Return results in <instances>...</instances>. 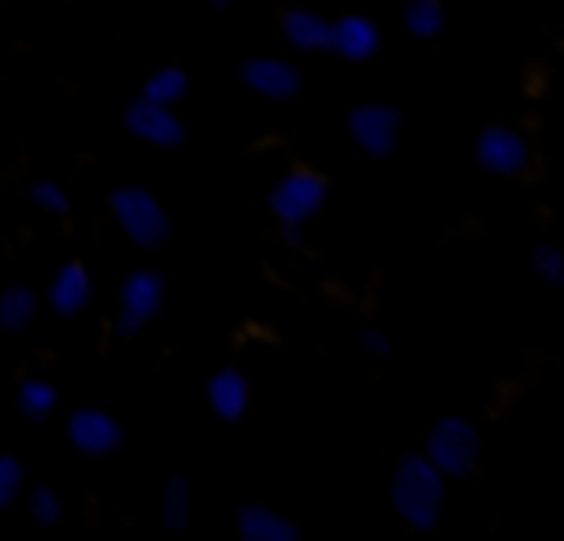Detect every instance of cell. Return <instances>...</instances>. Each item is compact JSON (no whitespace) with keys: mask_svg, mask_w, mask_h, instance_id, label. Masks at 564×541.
Here are the masks:
<instances>
[{"mask_svg":"<svg viewBox=\"0 0 564 541\" xmlns=\"http://www.w3.org/2000/svg\"><path fill=\"white\" fill-rule=\"evenodd\" d=\"M112 212L131 242L147 246V250H158V246L170 242V216H165V208L158 204V196L147 193V188H139V185L116 188Z\"/></svg>","mask_w":564,"mask_h":541,"instance_id":"3","label":"cell"},{"mask_svg":"<svg viewBox=\"0 0 564 541\" xmlns=\"http://www.w3.org/2000/svg\"><path fill=\"white\" fill-rule=\"evenodd\" d=\"M242 82L265 100H292L300 93L296 66L281 58H250L242 62Z\"/></svg>","mask_w":564,"mask_h":541,"instance_id":"10","label":"cell"},{"mask_svg":"<svg viewBox=\"0 0 564 541\" xmlns=\"http://www.w3.org/2000/svg\"><path fill=\"white\" fill-rule=\"evenodd\" d=\"M208 4H216V8H227V4H230V0H208Z\"/></svg>","mask_w":564,"mask_h":541,"instance_id":"27","label":"cell"},{"mask_svg":"<svg viewBox=\"0 0 564 541\" xmlns=\"http://www.w3.org/2000/svg\"><path fill=\"white\" fill-rule=\"evenodd\" d=\"M327 204V181L312 170H296L273 188L269 208L281 223H307Z\"/></svg>","mask_w":564,"mask_h":541,"instance_id":"4","label":"cell"},{"mask_svg":"<svg viewBox=\"0 0 564 541\" xmlns=\"http://www.w3.org/2000/svg\"><path fill=\"white\" fill-rule=\"evenodd\" d=\"M127 131L139 134L142 142H154V147H165V150L185 142V127H181V119L170 111V105H154V100H147V97L127 108Z\"/></svg>","mask_w":564,"mask_h":541,"instance_id":"8","label":"cell"},{"mask_svg":"<svg viewBox=\"0 0 564 541\" xmlns=\"http://www.w3.org/2000/svg\"><path fill=\"white\" fill-rule=\"evenodd\" d=\"M361 346H365V349H372V354H380V357L392 354V342H388L380 331H365V334H361Z\"/></svg>","mask_w":564,"mask_h":541,"instance_id":"25","label":"cell"},{"mask_svg":"<svg viewBox=\"0 0 564 541\" xmlns=\"http://www.w3.org/2000/svg\"><path fill=\"white\" fill-rule=\"evenodd\" d=\"M188 511H193V488H188L185 476H173L170 488H165V511L162 522L170 530H185L188 527Z\"/></svg>","mask_w":564,"mask_h":541,"instance_id":"20","label":"cell"},{"mask_svg":"<svg viewBox=\"0 0 564 541\" xmlns=\"http://www.w3.org/2000/svg\"><path fill=\"white\" fill-rule=\"evenodd\" d=\"M330 51L341 54L346 62H369L380 51V31L365 15H341L330 23Z\"/></svg>","mask_w":564,"mask_h":541,"instance_id":"11","label":"cell"},{"mask_svg":"<svg viewBox=\"0 0 564 541\" xmlns=\"http://www.w3.org/2000/svg\"><path fill=\"white\" fill-rule=\"evenodd\" d=\"M31 201H35L43 212H54V216H66V212H69V196L62 193L58 185H51V181H39V185H31Z\"/></svg>","mask_w":564,"mask_h":541,"instance_id":"23","label":"cell"},{"mask_svg":"<svg viewBox=\"0 0 564 541\" xmlns=\"http://www.w3.org/2000/svg\"><path fill=\"white\" fill-rule=\"evenodd\" d=\"M403 28L415 39H438L446 28V8L442 0H408L403 4Z\"/></svg>","mask_w":564,"mask_h":541,"instance_id":"16","label":"cell"},{"mask_svg":"<svg viewBox=\"0 0 564 541\" xmlns=\"http://www.w3.org/2000/svg\"><path fill=\"white\" fill-rule=\"evenodd\" d=\"M423 457L431 461L442 476H468L480 465V434H476V426L468 423V419L446 415L426 434Z\"/></svg>","mask_w":564,"mask_h":541,"instance_id":"2","label":"cell"},{"mask_svg":"<svg viewBox=\"0 0 564 541\" xmlns=\"http://www.w3.org/2000/svg\"><path fill=\"white\" fill-rule=\"evenodd\" d=\"M534 269L545 284H564V250L561 246H538Z\"/></svg>","mask_w":564,"mask_h":541,"instance_id":"21","label":"cell"},{"mask_svg":"<svg viewBox=\"0 0 564 541\" xmlns=\"http://www.w3.org/2000/svg\"><path fill=\"white\" fill-rule=\"evenodd\" d=\"M35 307H39L35 292L15 284V289H8L4 296H0V326H4V331H23V326L35 320Z\"/></svg>","mask_w":564,"mask_h":541,"instance_id":"17","label":"cell"},{"mask_svg":"<svg viewBox=\"0 0 564 541\" xmlns=\"http://www.w3.org/2000/svg\"><path fill=\"white\" fill-rule=\"evenodd\" d=\"M15 408H20L28 419H35V423H43V419L58 408V392H54L46 380H23L20 396H15Z\"/></svg>","mask_w":564,"mask_h":541,"instance_id":"18","label":"cell"},{"mask_svg":"<svg viewBox=\"0 0 564 541\" xmlns=\"http://www.w3.org/2000/svg\"><path fill=\"white\" fill-rule=\"evenodd\" d=\"M51 307L58 315H77V312H85V304H89V296H93V281H89V273H85L82 266H62L58 269V277L51 281Z\"/></svg>","mask_w":564,"mask_h":541,"instance_id":"14","label":"cell"},{"mask_svg":"<svg viewBox=\"0 0 564 541\" xmlns=\"http://www.w3.org/2000/svg\"><path fill=\"white\" fill-rule=\"evenodd\" d=\"M442 504H446V476L423 453H408L392 473V507L400 519L426 534L442 522Z\"/></svg>","mask_w":564,"mask_h":541,"instance_id":"1","label":"cell"},{"mask_svg":"<svg viewBox=\"0 0 564 541\" xmlns=\"http://www.w3.org/2000/svg\"><path fill=\"white\" fill-rule=\"evenodd\" d=\"M31 515H35L39 527H54V522L62 519V499L54 496L51 488H39L35 496H31Z\"/></svg>","mask_w":564,"mask_h":541,"instance_id":"24","label":"cell"},{"mask_svg":"<svg viewBox=\"0 0 564 541\" xmlns=\"http://www.w3.org/2000/svg\"><path fill=\"white\" fill-rule=\"evenodd\" d=\"M476 162L488 173L499 177H514V173L527 170L530 162V147L514 127H484L480 139H476Z\"/></svg>","mask_w":564,"mask_h":541,"instance_id":"7","label":"cell"},{"mask_svg":"<svg viewBox=\"0 0 564 541\" xmlns=\"http://www.w3.org/2000/svg\"><path fill=\"white\" fill-rule=\"evenodd\" d=\"M188 93V77L185 69L170 66V69H158L154 77L147 82V89H142V97L154 100V105H177L181 97Z\"/></svg>","mask_w":564,"mask_h":541,"instance_id":"19","label":"cell"},{"mask_svg":"<svg viewBox=\"0 0 564 541\" xmlns=\"http://www.w3.org/2000/svg\"><path fill=\"white\" fill-rule=\"evenodd\" d=\"M69 442H74L85 457H108V453L119 450L123 431H119V423L112 415H105V411L82 408L69 415Z\"/></svg>","mask_w":564,"mask_h":541,"instance_id":"9","label":"cell"},{"mask_svg":"<svg viewBox=\"0 0 564 541\" xmlns=\"http://www.w3.org/2000/svg\"><path fill=\"white\" fill-rule=\"evenodd\" d=\"M284 39H289L296 51H330V20L307 12V8H292L281 20Z\"/></svg>","mask_w":564,"mask_h":541,"instance_id":"15","label":"cell"},{"mask_svg":"<svg viewBox=\"0 0 564 541\" xmlns=\"http://www.w3.org/2000/svg\"><path fill=\"white\" fill-rule=\"evenodd\" d=\"M23 488V468L15 457H0V511L12 507V499L20 496Z\"/></svg>","mask_w":564,"mask_h":541,"instance_id":"22","label":"cell"},{"mask_svg":"<svg viewBox=\"0 0 564 541\" xmlns=\"http://www.w3.org/2000/svg\"><path fill=\"white\" fill-rule=\"evenodd\" d=\"M162 296H165L162 273H150V269H142V273H131L123 281V289H119V320H116V331L123 334V338L139 334L142 326H147L150 315H154L158 307H162Z\"/></svg>","mask_w":564,"mask_h":541,"instance_id":"6","label":"cell"},{"mask_svg":"<svg viewBox=\"0 0 564 541\" xmlns=\"http://www.w3.org/2000/svg\"><path fill=\"white\" fill-rule=\"evenodd\" d=\"M208 403L224 423H238L246 415V403H250V385L238 369H219L208 380Z\"/></svg>","mask_w":564,"mask_h":541,"instance_id":"12","label":"cell"},{"mask_svg":"<svg viewBox=\"0 0 564 541\" xmlns=\"http://www.w3.org/2000/svg\"><path fill=\"white\" fill-rule=\"evenodd\" d=\"M284 238H289L292 246L304 242V223H284Z\"/></svg>","mask_w":564,"mask_h":541,"instance_id":"26","label":"cell"},{"mask_svg":"<svg viewBox=\"0 0 564 541\" xmlns=\"http://www.w3.org/2000/svg\"><path fill=\"white\" fill-rule=\"evenodd\" d=\"M403 116L395 105H357L349 111V134L369 158H388L400 142Z\"/></svg>","mask_w":564,"mask_h":541,"instance_id":"5","label":"cell"},{"mask_svg":"<svg viewBox=\"0 0 564 541\" xmlns=\"http://www.w3.org/2000/svg\"><path fill=\"white\" fill-rule=\"evenodd\" d=\"M238 534L242 541H300V527L269 507L250 504L238 511Z\"/></svg>","mask_w":564,"mask_h":541,"instance_id":"13","label":"cell"}]
</instances>
